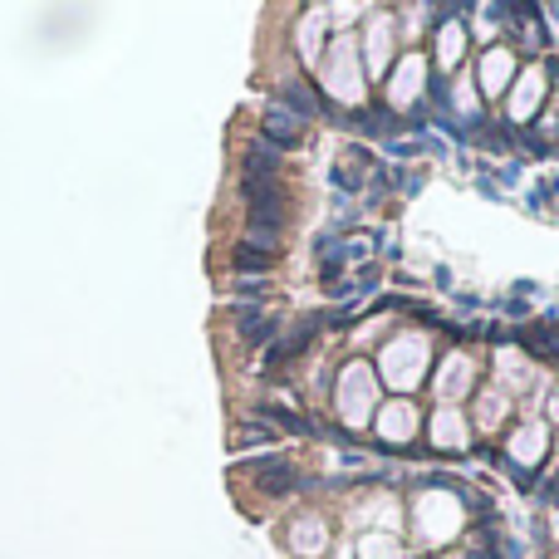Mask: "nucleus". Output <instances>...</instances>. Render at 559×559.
I'll list each match as a JSON object with an SVG mask.
<instances>
[{
    "label": "nucleus",
    "mask_w": 559,
    "mask_h": 559,
    "mask_svg": "<svg viewBox=\"0 0 559 559\" xmlns=\"http://www.w3.org/2000/svg\"><path fill=\"white\" fill-rule=\"evenodd\" d=\"M432 559H472L466 550H447V555H432Z\"/></svg>",
    "instance_id": "26"
},
{
    "label": "nucleus",
    "mask_w": 559,
    "mask_h": 559,
    "mask_svg": "<svg viewBox=\"0 0 559 559\" xmlns=\"http://www.w3.org/2000/svg\"><path fill=\"white\" fill-rule=\"evenodd\" d=\"M427 442H432V452L466 456L472 452V442H476L472 417H466L462 407H437V413L427 417Z\"/></svg>",
    "instance_id": "14"
},
{
    "label": "nucleus",
    "mask_w": 559,
    "mask_h": 559,
    "mask_svg": "<svg viewBox=\"0 0 559 559\" xmlns=\"http://www.w3.org/2000/svg\"><path fill=\"white\" fill-rule=\"evenodd\" d=\"M255 491L261 496H289L299 486V466L289 462V456H265V462H255Z\"/></svg>",
    "instance_id": "17"
},
{
    "label": "nucleus",
    "mask_w": 559,
    "mask_h": 559,
    "mask_svg": "<svg viewBox=\"0 0 559 559\" xmlns=\"http://www.w3.org/2000/svg\"><path fill=\"white\" fill-rule=\"evenodd\" d=\"M275 437V427H265V423H241L236 427V447H246V442H271Z\"/></svg>",
    "instance_id": "25"
},
{
    "label": "nucleus",
    "mask_w": 559,
    "mask_h": 559,
    "mask_svg": "<svg viewBox=\"0 0 559 559\" xmlns=\"http://www.w3.org/2000/svg\"><path fill=\"white\" fill-rule=\"evenodd\" d=\"M515 74H521V49L515 45H491L481 49V59H476L472 79H476V94H481V104H501L506 94H511Z\"/></svg>",
    "instance_id": "10"
},
{
    "label": "nucleus",
    "mask_w": 559,
    "mask_h": 559,
    "mask_svg": "<svg viewBox=\"0 0 559 559\" xmlns=\"http://www.w3.org/2000/svg\"><path fill=\"white\" fill-rule=\"evenodd\" d=\"M466 59H472V25H462L456 15H442V25L432 29V55H427V64L442 79H456L466 69Z\"/></svg>",
    "instance_id": "12"
},
{
    "label": "nucleus",
    "mask_w": 559,
    "mask_h": 559,
    "mask_svg": "<svg viewBox=\"0 0 559 559\" xmlns=\"http://www.w3.org/2000/svg\"><path fill=\"white\" fill-rule=\"evenodd\" d=\"M403 559H407V555H403Z\"/></svg>",
    "instance_id": "27"
},
{
    "label": "nucleus",
    "mask_w": 559,
    "mask_h": 559,
    "mask_svg": "<svg viewBox=\"0 0 559 559\" xmlns=\"http://www.w3.org/2000/svg\"><path fill=\"white\" fill-rule=\"evenodd\" d=\"M397 55H403V35H397V20L388 10H368V20L358 25V59H364L368 88L383 84L393 74Z\"/></svg>",
    "instance_id": "7"
},
{
    "label": "nucleus",
    "mask_w": 559,
    "mask_h": 559,
    "mask_svg": "<svg viewBox=\"0 0 559 559\" xmlns=\"http://www.w3.org/2000/svg\"><path fill=\"white\" fill-rule=\"evenodd\" d=\"M466 501L447 486H423V491L407 501V535L423 555H447L456 550V540L466 535Z\"/></svg>",
    "instance_id": "2"
},
{
    "label": "nucleus",
    "mask_w": 559,
    "mask_h": 559,
    "mask_svg": "<svg viewBox=\"0 0 559 559\" xmlns=\"http://www.w3.org/2000/svg\"><path fill=\"white\" fill-rule=\"evenodd\" d=\"M466 417H472V432L486 437V442H491V437H506L511 432V417H515V397L486 378V383L472 393V413Z\"/></svg>",
    "instance_id": "13"
},
{
    "label": "nucleus",
    "mask_w": 559,
    "mask_h": 559,
    "mask_svg": "<svg viewBox=\"0 0 559 559\" xmlns=\"http://www.w3.org/2000/svg\"><path fill=\"white\" fill-rule=\"evenodd\" d=\"M545 108H550V64L531 59V64L515 74L511 94L501 98V114L511 128H535L545 118Z\"/></svg>",
    "instance_id": "8"
},
{
    "label": "nucleus",
    "mask_w": 559,
    "mask_h": 559,
    "mask_svg": "<svg viewBox=\"0 0 559 559\" xmlns=\"http://www.w3.org/2000/svg\"><path fill=\"white\" fill-rule=\"evenodd\" d=\"M314 74H319V98H329V104L344 108V114H358V108L368 104V74H364V59H358V29L329 39Z\"/></svg>",
    "instance_id": "3"
},
{
    "label": "nucleus",
    "mask_w": 559,
    "mask_h": 559,
    "mask_svg": "<svg viewBox=\"0 0 559 559\" xmlns=\"http://www.w3.org/2000/svg\"><path fill=\"white\" fill-rule=\"evenodd\" d=\"M329 5H314V10H305V20H299V59L305 64H319L324 59V49H329Z\"/></svg>",
    "instance_id": "18"
},
{
    "label": "nucleus",
    "mask_w": 559,
    "mask_h": 559,
    "mask_svg": "<svg viewBox=\"0 0 559 559\" xmlns=\"http://www.w3.org/2000/svg\"><path fill=\"white\" fill-rule=\"evenodd\" d=\"M481 383H486V358L476 354V348H466V344L447 348V358L432 368V397H437V407L472 403V393Z\"/></svg>",
    "instance_id": "5"
},
{
    "label": "nucleus",
    "mask_w": 559,
    "mask_h": 559,
    "mask_svg": "<svg viewBox=\"0 0 559 559\" xmlns=\"http://www.w3.org/2000/svg\"><path fill=\"white\" fill-rule=\"evenodd\" d=\"M378 407H383V383L373 373V358H348L334 378V423L344 432H368Z\"/></svg>",
    "instance_id": "4"
},
{
    "label": "nucleus",
    "mask_w": 559,
    "mask_h": 559,
    "mask_svg": "<svg viewBox=\"0 0 559 559\" xmlns=\"http://www.w3.org/2000/svg\"><path fill=\"white\" fill-rule=\"evenodd\" d=\"M432 368H437V344L427 329H393L378 344V358H373L378 383L393 397H417V388L432 383Z\"/></svg>",
    "instance_id": "1"
},
{
    "label": "nucleus",
    "mask_w": 559,
    "mask_h": 559,
    "mask_svg": "<svg viewBox=\"0 0 559 559\" xmlns=\"http://www.w3.org/2000/svg\"><path fill=\"white\" fill-rule=\"evenodd\" d=\"M368 177H373V157H368V147H344V157L334 163V182L344 187V192H358Z\"/></svg>",
    "instance_id": "20"
},
{
    "label": "nucleus",
    "mask_w": 559,
    "mask_h": 559,
    "mask_svg": "<svg viewBox=\"0 0 559 559\" xmlns=\"http://www.w3.org/2000/svg\"><path fill=\"white\" fill-rule=\"evenodd\" d=\"M427 79H432V64H427L423 49H403L393 64V74L383 79V108L388 114H407L427 98Z\"/></svg>",
    "instance_id": "9"
},
{
    "label": "nucleus",
    "mask_w": 559,
    "mask_h": 559,
    "mask_svg": "<svg viewBox=\"0 0 559 559\" xmlns=\"http://www.w3.org/2000/svg\"><path fill=\"white\" fill-rule=\"evenodd\" d=\"M299 138H305V118H295L285 104L265 108V143L271 147H295Z\"/></svg>",
    "instance_id": "19"
},
{
    "label": "nucleus",
    "mask_w": 559,
    "mask_h": 559,
    "mask_svg": "<svg viewBox=\"0 0 559 559\" xmlns=\"http://www.w3.org/2000/svg\"><path fill=\"white\" fill-rule=\"evenodd\" d=\"M393 334V319L378 314V319H364V324H354V334H348V344H354V358H364V348L383 344V338Z\"/></svg>",
    "instance_id": "22"
},
{
    "label": "nucleus",
    "mask_w": 559,
    "mask_h": 559,
    "mask_svg": "<svg viewBox=\"0 0 559 559\" xmlns=\"http://www.w3.org/2000/svg\"><path fill=\"white\" fill-rule=\"evenodd\" d=\"M452 108H456V114H462V118H472L476 108H481V94H476V79L466 74V69L452 79Z\"/></svg>",
    "instance_id": "24"
},
{
    "label": "nucleus",
    "mask_w": 559,
    "mask_h": 559,
    "mask_svg": "<svg viewBox=\"0 0 559 559\" xmlns=\"http://www.w3.org/2000/svg\"><path fill=\"white\" fill-rule=\"evenodd\" d=\"M354 555H358V559H403V555H407V545H403V535L364 531V535L354 540Z\"/></svg>",
    "instance_id": "21"
},
{
    "label": "nucleus",
    "mask_w": 559,
    "mask_h": 559,
    "mask_svg": "<svg viewBox=\"0 0 559 559\" xmlns=\"http://www.w3.org/2000/svg\"><path fill=\"white\" fill-rule=\"evenodd\" d=\"M368 432L378 437L383 447H413L417 437H423V407L413 403V397H383V407L373 413V427Z\"/></svg>",
    "instance_id": "11"
},
{
    "label": "nucleus",
    "mask_w": 559,
    "mask_h": 559,
    "mask_svg": "<svg viewBox=\"0 0 559 559\" xmlns=\"http://www.w3.org/2000/svg\"><path fill=\"white\" fill-rule=\"evenodd\" d=\"M550 456H555L550 423L535 413H521V423H511V432H506V462H511V472L521 481H535L550 466Z\"/></svg>",
    "instance_id": "6"
},
{
    "label": "nucleus",
    "mask_w": 559,
    "mask_h": 559,
    "mask_svg": "<svg viewBox=\"0 0 559 559\" xmlns=\"http://www.w3.org/2000/svg\"><path fill=\"white\" fill-rule=\"evenodd\" d=\"M486 364H491V383L496 388H506L511 397H521L525 388L535 383V373H531V354H525V344H496L491 354H486Z\"/></svg>",
    "instance_id": "15"
},
{
    "label": "nucleus",
    "mask_w": 559,
    "mask_h": 559,
    "mask_svg": "<svg viewBox=\"0 0 559 559\" xmlns=\"http://www.w3.org/2000/svg\"><path fill=\"white\" fill-rule=\"evenodd\" d=\"M285 545H289V555H299V559H319L334 545V531H329V521L319 511H305L285 525Z\"/></svg>",
    "instance_id": "16"
},
{
    "label": "nucleus",
    "mask_w": 559,
    "mask_h": 559,
    "mask_svg": "<svg viewBox=\"0 0 559 559\" xmlns=\"http://www.w3.org/2000/svg\"><path fill=\"white\" fill-rule=\"evenodd\" d=\"M236 329L246 334V344H265V338H275V314H265V309H241Z\"/></svg>",
    "instance_id": "23"
}]
</instances>
